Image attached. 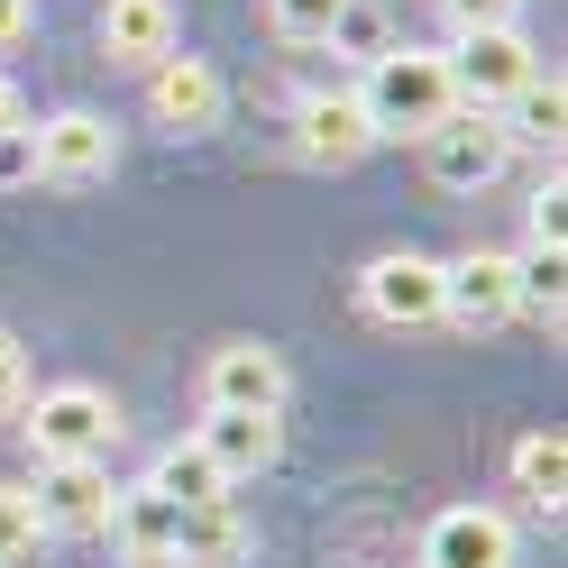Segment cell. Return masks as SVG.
<instances>
[{"instance_id": "cell-1", "label": "cell", "mask_w": 568, "mask_h": 568, "mask_svg": "<svg viewBox=\"0 0 568 568\" xmlns=\"http://www.w3.org/2000/svg\"><path fill=\"white\" fill-rule=\"evenodd\" d=\"M358 101H367V129H376V138H413V148H422V138L458 111L449 55H440V47H385V55L367 64Z\"/></svg>"}, {"instance_id": "cell-2", "label": "cell", "mask_w": 568, "mask_h": 568, "mask_svg": "<svg viewBox=\"0 0 568 568\" xmlns=\"http://www.w3.org/2000/svg\"><path fill=\"white\" fill-rule=\"evenodd\" d=\"M28 449H38V468H64V458H111L120 440V404L101 395V385H47L38 404H28Z\"/></svg>"}, {"instance_id": "cell-3", "label": "cell", "mask_w": 568, "mask_h": 568, "mask_svg": "<svg viewBox=\"0 0 568 568\" xmlns=\"http://www.w3.org/2000/svg\"><path fill=\"white\" fill-rule=\"evenodd\" d=\"M440 55H449V92L468 101V111H505L514 83L541 74V55L523 47V28H468V38L440 47Z\"/></svg>"}, {"instance_id": "cell-4", "label": "cell", "mask_w": 568, "mask_h": 568, "mask_svg": "<svg viewBox=\"0 0 568 568\" xmlns=\"http://www.w3.org/2000/svg\"><path fill=\"white\" fill-rule=\"evenodd\" d=\"M28 505H38V531H64V541H92V531H111V458H64V468H38L28 486Z\"/></svg>"}, {"instance_id": "cell-5", "label": "cell", "mask_w": 568, "mask_h": 568, "mask_svg": "<svg viewBox=\"0 0 568 568\" xmlns=\"http://www.w3.org/2000/svg\"><path fill=\"white\" fill-rule=\"evenodd\" d=\"M505 129H495V111H468V101H458V111L422 138V165H432V184L440 193H486L495 174H505Z\"/></svg>"}, {"instance_id": "cell-6", "label": "cell", "mask_w": 568, "mask_h": 568, "mask_svg": "<svg viewBox=\"0 0 568 568\" xmlns=\"http://www.w3.org/2000/svg\"><path fill=\"white\" fill-rule=\"evenodd\" d=\"M28 156H38V184H101V174L120 165V138H111V120L101 111H55V120H38L28 129Z\"/></svg>"}, {"instance_id": "cell-7", "label": "cell", "mask_w": 568, "mask_h": 568, "mask_svg": "<svg viewBox=\"0 0 568 568\" xmlns=\"http://www.w3.org/2000/svg\"><path fill=\"white\" fill-rule=\"evenodd\" d=\"M358 294L385 331H422L440 322V257H422V247H385V257L358 275Z\"/></svg>"}, {"instance_id": "cell-8", "label": "cell", "mask_w": 568, "mask_h": 568, "mask_svg": "<svg viewBox=\"0 0 568 568\" xmlns=\"http://www.w3.org/2000/svg\"><path fill=\"white\" fill-rule=\"evenodd\" d=\"M202 413H284V358L257 339H230L202 358Z\"/></svg>"}, {"instance_id": "cell-9", "label": "cell", "mask_w": 568, "mask_h": 568, "mask_svg": "<svg viewBox=\"0 0 568 568\" xmlns=\"http://www.w3.org/2000/svg\"><path fill=\"white\" fill-rule=\"evenodd\" d=\"M440 322H458V331L514 322V257H495V247L449 257V266H440Z\"/></svg>"}, {"instance_id": "cell-10", "label": "cell", "mask_w": 568, "mask_h": 568, "mask_svg": "<svg viewBox=\"0 0 568 568\" xmlns=\"http://www.w3.org/2000/svg\"><path fill=\"white\" fill-rule=\"evenodd\" d=\"M422 568H514V523L495 505H449L422 531Z\"/></svg>"}, {"instance_id": "cell-11", "label": "cell", "mask_w": 568, "mask_h": 568, "mask_svg": "<svg viewBox=\"0 0 568 568\" xmlns=\"http://www.w3.org/2000/svg\"><path fill=\"white\" fill-rule=\"evenodd\" d=\"M221 74H211L202 55H165V64H148V111H156V129H174V138H202V129H221Z\"/></svg>"}, {"instance_id": "cell-12", "label": "cell", "mask_w": 568, "mask_h": 568, "mask_svg": "<svg viewBox=\"0 0 568 568\" xmlns=\"http://www.w3.org/2000/svg\"><path fill=\"white\" fill-rule=\"evenodd\" d=\"M294 148L312 165H358L376 148V129H367V101L358 92H303V111H294Z\"/></svg>"}, {"instance_id": "cell-13", "label": "cell", "mask_w": 568, "mask_h": 568, "mask_svg": "<svg viewBox=\"0 0 568 568\" xmlns=\"http://www.w3.org/2000/svg\"><path fill=\"white\" fill-rule=\"evenodd\" d=\"M275 413H202V432H193V449L221 468L230 486H247L257 468H275Z\"/></svg>"}, {"instance_id": "cell-14", "label": "cell", "mask_w": 568, "mask_h": 568, "mask_svg": "<svg viewBox=\"0 0 568 568\" xmlns=\"http://www.w3.org/2000/svg\"><path fill=\"white\" fill-rule=\"evenodd\" d=\"M111 531H120V550H129L138 568H174V541H184V505H165L156 486H120Z\"/></svg>"}, {"instance_id": "cell-15", "label": "cell", "mask_w": 568, "mask_h": 568, "mask_svg": "<svg viewBox=\"0 0 568 568\" xmlns=\"http://www.w3.org/2000/svg\"><path fill=\"white\" fill-rule=\"evenodd\" d=\"M101 55L111 64H165L174 55V10L165 0H101Z\"/></svg>"}, {"instance_id": "cell-16", "label": "cell", "mask_w": 568, "mask_h": 568, "mask_svg": "<svg viewBox=\"0 0 568 568\" xmlns=\"http://www.w3.org/2000/svg\"><path fill=\"white\" fill-rule=\"evenodd\" d=\"M559 120H568V92H559V74H523V83H514V101L495 111L505 148H559Z\"/></svg>"}, {"instance_id": "cell-17", "label": "cell", "mask_w": 568, "mask_h": 568, "mask_svg": "<svg viewBox=\"0 0 568 568\" xmlns=\"http://www.w3.org/2000/svg\"><path fill=\"white\" fill-rule=\"evenodd\" d=\"M247 550H257V531H247L230 505H202V514H184V541H174V568H239Z\"/></svg>"}, {"instance_id": "cell-18", "label": "cell", "mask_w": 568, "mask_h": 568, "mask_svg": "<svg viewBox=\"0 0 568 568\" xmlns=\"http://www.w3.org/2000/svg\"><path fill=\"white\" fill-rule=\"evenodd\" d=\"M148 486L165 495V505H184V514H202V505H230V477L211 468V458H202L193 440H174V449H156V468H148Z\"/></svg>"}, {"instance_id": "cell-19", "label": "cell", "mask_w": 568, "mask_h": 568, "mask_svg": "<svg viewBox=\"0 0 568 568\" xmlns=\"http://www.w3.org/2000/svg\"><path fill=\"white\" fill-rule=\"evenodd\" d=\"M514 495L531 514H559V495H568V440L559 432H523L514 440Z\"/></svg>"}, {"instance_id": "cell-20", "label": "cell", "mask_w": 568, "mask_h": 568, "mask_svg": "<svg viewBox=\"0 0 568 568\" xmlns=\"http://www.w3.org/2000/svg\"><path fill=\"white\" fill-rule=\"evenodd\" d=\"M568 257H559V247H523V257H514V312H531V322H541V331H559V312H568Z\"/></svg>"}, {"instance_id": "cell-21", "label": "cell", "mask_w": 568, "mask_h": 568, "mask_svg": "<svg viewBox=\"0 0 568 568\" xmlns=\"http://www.w3.org/2000/svg\"><path fill=\"white\" fill-rule=\"evenodd\" d=\"M339 10H348V0H266V19H275V38H294V47H322Z\"/></svg>"}, {"instance_id": "cell-22", "label": "cell", "mask_w": 568, "mask_h": 568, "mask_svg": "<svg viewBox=\"0 0 568 568\" xmlns=\"http://www.w3.org/2000/svg\"><path fill=\"white\" fill-rule=\"evenodd\" d=\"M47 531H38V505H28V486H10L0 477V559H28Z\"/></svg>"}, {"instance_id": "cell-23", "label": "cell", "mask_w": 568, "mask_h": 568, "mask_svg": "<svg viewBox=\"0 0 568 568\" xmlns=\"http://www.w3.org/2000/svg\"><path fill=\"white\" fill-rule=\"evenodd\" d=\"M322 47H358V55L376 64V55H385V47H395V38H385V19L367 10V0H348V10L331 19V38H322Z\"/></svg>"}, {"instance_id": "cell-24", "label": "cell", "mask_w": 568, "mask_h": 568, "mask_svg": "<svg viewBox=\"0 0 568 568\" xmlns=\"http://www.w3.org/2000/svg\"><path fill=\"white\" fill-rule=\"evenodd\" d=\"M568 239V184H559V165H550V184L531 193V247H559Z\"/></svg>"}, {"instance_id": "cell-25", "label": "cell", "mask_w": 568, "mask_h": 568, "mask_svg": "<svg viewBox=\"0 0 568 568\" xmlns=\"http://www.w3.org/2000/svg\"><path fill=\"white\" fill-rule=\"evenodd\" d=\"M440 10H449V28H458V38H468V28H514V10H523V0H440Z\"/></svg>"}, {"instance_id": "cell-26", "label": "cell", "mask_w": 568, "mask_h": 568, "mask_svg": "<svg viewBox=\"0 0 568 568\" xmlns=\"http://www.w3.org/2000/svg\"><path fill=\"white\" fill-rule=\"evenodd\" d=\"M28 404V358H19V339L0 331V413H19Z\"/></svg>"}, {"instance_id": "cell-27", "label": "cell", "mask_w": 568, "mask_h": 568, "mask_svg": "<svg viewBox=\"0 0 568 568\" xmlns=\"http://www.w3.org/2000/svg\"><path fill=\"white\" fill-rule=\"evenodd\" d=\"M0 184H38V156H28V129H0Z\"/></svg>"}, {"instance_id": "cell-28", "label": "cell", "mask_w": 568, "mask_h": 568, "mask_svg": "<svg viewBox=\"0 0 568 568\" xmlns=\"http://www.w3.org/2000/svg\"><path fill=\"white\" fill-rule=\"evenodd\" d=\"M19 28H28V0H0V47H19Z\"/></svg>"}, {"instance_id": "cell-29", "label": "cell", "mask_w": 568, "mask_h": 568, "mask_svg": "<svg viewBox=\"0 0 568 568\" xmlns=\"http://www.w3.org/2000/svg\"><path fill=\"white\" fill-rule=\"evenodd\" d=\"M0 129H19V83L0 74Z\"/></svg>"}, {"instance_id": "cell-30", "label": "cell", "mask_w": 568, "mask_h": 568, "mask_svg": "<svg viewBox=\"0 0 568 568\" xmlns=\"http://www.w3.org/2000/svg\"><path fill=\"white\" fill-rule=\"evenodd\" d=\"M0 568H19V559H0Z\"/></svg>"}]
</instances>
